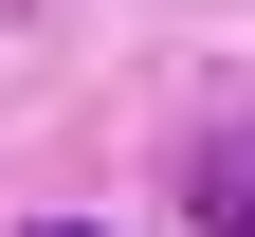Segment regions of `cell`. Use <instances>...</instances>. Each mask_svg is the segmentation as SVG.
<instances>
[{
  "label": "cell",
  "instance_id": "cell-1",
  "mask_svg": "<svg viewBox=\"0 0 255 237\" xmlns=\"http://www.w3.org/2000/svg\"><path fill=\"white\" fill-rule=\"evenodd\" d=\"M182 201H201V237H255V128H219V146L182 164Z\"/></svg>",
  "mask_w": 255,
  "mask_h": 237
}]
</instances>
